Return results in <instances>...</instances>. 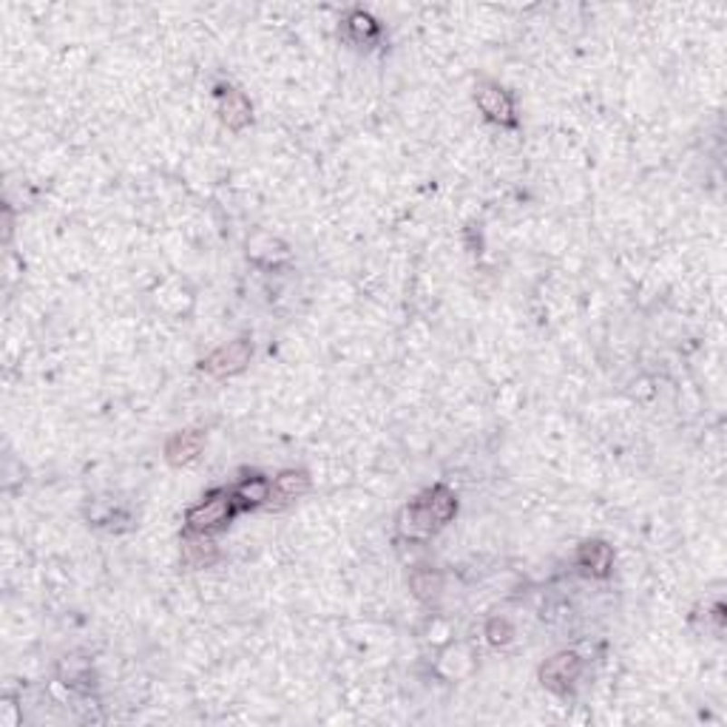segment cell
Returning a JSON list of instances; mask_svg holds the SVG:
<instances>
[{
	"mask_svg": "<svg viewBox=\"0 0 727 727\" xmlns=\"http://www.w3.org/2000/svg\"><path fill=\"white\" fill-rule=\"evenodd\" d=\"M233 511H239L237 503H233L230 491H213L210 498H205L199 506H194L188 511V531L197 534H210L222 526H228V520L233 518Z\"/></svg>",
	"mask_w": 727,
	"mask_h": 727,
	"instance_id": "1",
	"label": "cell"
},
{
	"mask_svg": "<svg viewBox=\"0 0 727 727\" xmlns=\"http://www.w3.org/2000/svg\"><path fill=\"white\" fill-rule=\"evenodd\" d=\"M250 355H253V344L247 338H237L230 341V344L219 347L217 353H210L205 361H202V370L213 378H228V375H237L242 373L247 364H250Z\"/></svg>",
	"mask_w": 727,
	"mask_h": 727,
	"instance_id": "2",
	"label": "cell"
},
{
	"mask_svg": "<svg viewBox=\"0 0 727 727\" xmlns=\"http://www.w3.org/2000/svg\"><path fill=\"white\" fill-rule=\"evenodd\" d=\"M475 100H478V109L486 114V120L498 122V125H518V117H515V100L509 97V92H503L500 85L495 82H480L478 92H475Z\"/></svg>",
	"mask_w": 727,
	"mask_h": 727,
	"instance_id": "3",
	"label": "cell"
},
{
	"mask_svg": "<svg viewBox=\"0 0 727 727\" xmlns=\"http://www.w3.org/2000/svg\"><path fill=\"white\" fill-rule=\"evenodd\" d=\"M580 668H583V662L577 654H557V656H551L546 665L540 668V679H543V685L551 688V691H568L574 685V679L580 676Z\"/></svg>",
	"mask_w": 727,
	"mask_h": 727,
	"instance_id": "4",
	"label": "cell"
},
{
	"mask_svg": "<svg viewBox=\"0 0 727 727\" xmlns=\"http://www.w3.org/2000/svg\"><path fill=\"white\" fill-rule=\"evenodd\" d=\"M205 446V432L202 430H185V432H177L174 438L168 441L165 446V458L170 466H185L190 460H197V455L202 452Z\"/></svg>",
	"mask_w": 727,
	"mask_h": 727,
	"instance_id": "5",
	"label": "cell"
},
{
	"mask_svg": "<svg viewBox=\"0 0 727 727\" xmlns=\"http://www.w3.org/2000/svg\"><path fill=\"white\" fill-rule=\"evenodd\" d=\"M611 563H614V551L603 540H588L577 551V566L588 571L591 577H608Z\"/></svg>",
	"mask_w": 727,
	"mask_h": 727,
	"instance_id": "6",
	"label": "cell"
},
{
	"mask_svg": "<svg viewBox=\"0 0 727 727\" xmlns=\"http://www.w3.org/2000/svg\"><path fill=\"white\" fill-rule=\"evenodd\" d=\"M398 528L403 538H410V540H426L430 534L435 531V523L430 518V511L423 509L421 498L412 503V506H406L401 511V518H398Z\"/></svg>",
	"mask_w": 727,
	"mask_h": 727,
	"instance_id": "7",
	"label": "cell"
},
{
	"mask_svg": "<svg viewBox=\"0 0 727 727\" xmlns=\"http://www.w3.org/2000/svg\"><path fill=\"white\" fill-rule=\"evenodd\" d=\"M421 503H423L426 511H430V518H432L435 528L446 526L449 520L455 518V511H458V500H455V495H452V491H449L446 486H435V489H430V491H426V495L421 498Z\"/></svg>",
	"mask_w": 727,
	"mask_h": 727,
	"instance_id": "8",
	"label": "cell"
},
{
	"mask_svg": "<svg viewBox=\"0 0 727 727\" xmlns=\"http://www.w3.org/2000/svg\"><path fill=\"white\" fill-rule=\"evenodd\" d=\"M213 560H217V546L208 540V534L190 531L182 540V563L188 568H208Z\"/></svg>",
	"mask_w": 727,
	"mask_h": 727,
	"instance_id": "9",
	"label": "cell"
},
{
	"mask_svg": "<svg viewBox=\"0 0 727 727\" xmlns=\"http://www.w3.org/2000/svg\"><path fill=\"white\" fill-rule=\"evenodd\" d=\"M233 495V503H237V509H256V506H262L270 500L273 495V483L265 480V478H245L237 489L230 491Z\"/></svg>",
	"mask_w": 727,
	"mask_h": 727,
	"instance_id": "10",
	"label": "cell"
},
{
	"mask_svg": "<svg viewBox=\"0 0 727 727\" xmlns=\"http://www.w3.org/2000/svg\"><path fill=\"white\" fill-rule=\"evenodd\" d=\"M219 117L228 128L233 131H239L250 122V102L242 92H228L222 94V102H219Z\"/></svg>",
	"mask_w": 727,
	"mask_h": 727,
	"instance_id": "11",
	"label": "cell"
},
{
	"mask_svg": "<svg viewBox=\"0 0 727 727\" xmlns=\"http://www.w3.org/2000/svg\"><path fill=\"white\" fill-rule=\"evenodd\" d=\"M307 489H310V478L305 472H282L279 478L273 480V495H270V500L276 498L279 503H290L296 498H302Z\"/></svg>",
	"mask_w": 727,
	"mask_h": 727,
	"instance_id": "12",
	"label": "cell"
},
{
	"mask_svg": "<svg viewBox=\"0 0 727 727\" xmlns=\"http://www.w3.org/2000/svg\"><path fill=\"white\" fill-rule=\"evenodd\" d=\"M410 588L418 600H432V596L441 591V577L432 568H415L410 574Z\"/></svg>",
	"mask_w": 727,
	"mask_h": 727,
	"instance_id": "13",
	"label": "cell"
},
{
	"mask_svg": "<svg viewBox=\"0 0 727 727\" xmlns=\"http://www.w3.org/2000/svg\"><path fill=\"white\" fill-rule=\"evenodd\" d=\"M347 32L355 43H367L378 34V24L367 15V12H353L347 17Z\"/></svg>",
	"mask_w": 727,
	"mask_h": 727,
	"instance_id": "14",
	"label": "cell"
},
{
	"mask_svg": "<svg viewBox=\"0 0 727 727\" xmlns=\"http://www.w3.org/2000/svg\"><path fill=\"white\" fill-rule=\"evenodd\" d=\"M486 636H489L495 645H506L509 639H511V625L506 623V619H491L489 628H486Z\"/></svg>",
	"mask_w": 727,
	"mask_h": 727,
	"instance_id": "15",
	"label": "cell"
}]
</instances>
